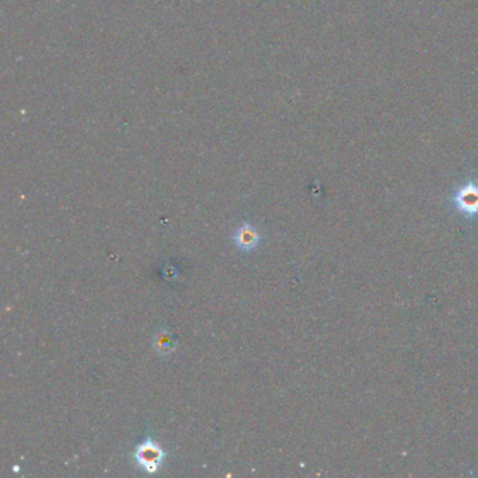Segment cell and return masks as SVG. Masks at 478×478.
<instances>
[{
    "instance_id": "1",
    "label": "cell",
    "mask_w": 478,
    "mask_h": 478,
    "mask_svg": "<svg viewBox=\"0 0 478 478\" xmlns=\"http://www.w3.org/2000/svg\"><path fill=\"white\" fill-rule=\"evenodd\" d=\"M135 460L149 474H154L164 460L163 449L151 439H146L142 442L135 450Z\"/></svg>"
},
{
    "instance_id": "2",
    "label": "cell",
    "mask_w": 478,
    "mask_h": 478,
    "mask_svg": "<svg viewBox=\"0 0 478 478\" xmlns=\"http://www.w3.org/2000/svg\"><path fill=\"white\" fill-rule=\"evenodd\" d=\"M233 241L235 247L243 252H250L257 248L261 241V234L258 233L257 227L251 223H243L233 234Z\"/></svg>"
},
{
    "instance_id": "3",
    "label": "cell",
    "mask_w": 478,
    "mask_h": 478,
    "mask_svg": "<svg viewBox=\"0 0 478 478\" xmlns=\"http://www.w3.org/2000/svg\"><path fill=\"white\" fill-rule=\"evenodd\" d=\"M457 206L461 212L472 214L478 212V189L465 188L457 196Z\"/></svg>"
},
{
    "instance_id": "4",
    "label": "cell",
    "mask_w": 478,
    "mask_h": 478,
    "mask_svg": "<svg viewBox=\"0 0 478 478\" xmlns=\"http://www.w3.org/2000/svg\"><path fill=\"white\" fill-rule=\"evenodd\" d=\"M175 338L168 331H158L153 338V348L160 356H168L175 350Z\"/></svg>"
}]
</instances>
